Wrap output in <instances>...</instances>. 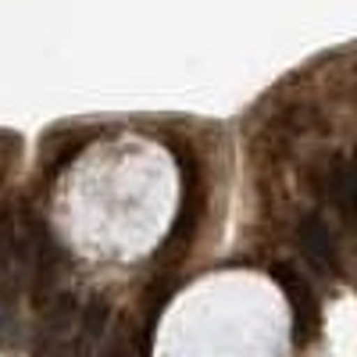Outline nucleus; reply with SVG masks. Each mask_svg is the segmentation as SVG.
<instances>
[{"mask_svg": "<svg viewBox=\"0 0 357 357\" xmlns=\"http://www.w3.org/2000/svg\"><path fill=\"white\" fill-rule=\"evenodd\" d=\"M272 275L282 286L286 301H289V311H293V343L296 347H307L318 336V325H321V311H318L314 293H311L307 279H301V272L289 268V264H275Z\"/></svg>", "mask_w": 357, "mask_h": 357, "instance_id": "f257e3e1", "label": "nucleus"}, {"mask_svg": "<svg viewBox=\"0 0 357 357\" xmlns=\"http://www.w3.org/2000/svg\"><path fill=\"white\" fill-rule=\"evenodd\" d=\"M296 240H301V250L307 254V261L321 272H340V254H336V236L329 229L321 215H307L296 229Z\"/></svg>", "mask_w": 357, "mask_h": 357, "instance_id": "f03ea898", "label": "nucleus"}, {"mask_svg": "<svg viewBox=\"0 0 357 357\" xmlns=\"http://www.w3.org/2000/svg\"><path fill=\"white\" fill-rule=\"evenodd\" d=\"M100 357H129V343H126V336L118 333V336H111V343L104 347V354Z\"/></svg>", "mask_w": 357, "mask_h": 357, "instance_id": "7ed1b4c3", "label": "nucleus"}, {"mask_svg": "<svg viewBox=\"0 0 357 357\" xmlns=\"http://www.w3.org/2000/svg\"><path fill=\"white\" fill-rule=\"evenodd\" d=\"M0 247H4V222H0Z\"/></svg>", "mask_w": 357, "mask_h": 357, "instance_id": "20e7f679", "label": "nucleus"}]
</instances>
